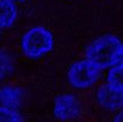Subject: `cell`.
<instances>
[{"mask_svg": "<svg viewBox=\"0 0 123 122\" xmlns=\"http://www.w3.org/2000/svg\"><path fill=\"white\" fill-rule=\"evenodd\" d=\"M12 1H23V0H12Z\"/></svg>", "mask_w": 123, "mask_h": 122, "instance_id": "13", "label": "cell"}, {"mask_svg": "<svg viewBox=\"0 0 123 122\" xmlns=\"http://www.w3.org/2000/svg\"><path fill=\"white\" fill-rule=\"evenodd\" d=\"M97 102L106 110H118L123 107V90L109 84L103 85L97 91Z\"/></svg>", "mask_w": 123, "mask_h": 122, "instance_id": "5", "label": "cell"}, {"mask_svg": "<svg viewBox=\"0 0 123 122\" xmlns=\"http://www.w3.org/2000/svg\"><path fill=\"white\" fill-rule=\"evenodd\" d=\"M108 84L123 90V62L115 64L108 73Z\"/></svg>", "mask_w": 123, "mask_h": 122, "instance_id": "8", "label": "cell"}, {"mask_svg": "<svg viewBox=\"0 0 123 122\" xmlns=\"http://www.w3.org/2000/svg\"><path fill=\"white\" fill-rule=\"evenodd\" d=\"M24 91L18 87H2L0 89V103L1 105L18 108L24 101Z\"/></svg>", "mask_w": 123, "mask_h": 122, "instance_id": "6", "label": "cell"}, {"mask_svg": "<svg viewBox=\"0 0 123 122\" xmlns=\"http://www.w3.org/2000/svg\"><path fill=\"white\" fill-rule=\"evenodd\" d=\"M18 16L17 7L12 0H0V29L11 28Z\"/></svg>", "mask_w": 123, "mask_h": 122, "instance_id": "7", "label": "cell"}, {"mask_svg": "<svg viewBox=\"0 0 123 122\" xmlns=\"http://www.w3.org/2000/svg\"><path fill=\"white\" fill-rule=\"evenodd\" d=\"M114 120H115V121H121V122L123 121V110H121V111L116 115V117H115Z\"/></svg>", "mask_w": 123, "mask_h": 122, "instance_id": "11", "label": "cell"}, {"mask_svg": "<svg viewBox=\"0 0 123 122\" xmlns=\"http://www.w3.org/2000/svg\"><path fill=\"white\" fill-rule=\"evenodd\" d=\"M122 43L114 35H103L92 41L86 49V58L100 70L117 64Z\"/></svg>", "mask_w": 123, "mask_h": 122, "instance_id": "1", "label": "cell"}, {"mask_svg": "<svg viewBox=\"0 0 123 122\" xmlns=\"http://www.w3.org/2000/svg\"><path fill=\"white\" fill-rule=\"evenodd\" d=\"M22 50L30 59H40L54 47V36L44 26H34L22 37Z\"/></svg>", "mask_w": 123, "mask_h": 122, "instance_id": "2", "label": "cell"}, {"mask_svg": "<svg viewBox=\"0 0 123 122\" xmlns=\"http://www.w3.org/2000/svg\"><path fill=\"white\" fill-rule=\"evenodd\" d=\"M117 62H123V44H122V47H121L120 54H118V61Z\"/></svg>", "mask_w": 123, "mask_h": 122, "instance_id": "12", "label": "cell"}, {"mask_svg": "<svg viewBox=\"0 0 123 122\" xmlns=\"http://www.w3.org/2000/svg\"><path fill=\"white\" fill-rule=\"evenodd\" d=\"M81 107L79 101L72 95H61L54 104V115L60 120H72L79 116Z\"/></svg>", "mask_w": 123, "mask_h": 122, "instance_id": "4", "label": "cell"}, {"mask_svg": "<svg viewBox=\"0 0 123 122\" xmlns=\"http://www.w3.org/2000/svg\"><path fill=\"white\" fill-rule=\"evenodd\" d=\"M100 68L88 59L75 62L68 71V80L75 89H87L93 86L99 78Z\"/></svg>", "mask_w": 123, "mask_h": 122, "instance_id": "3", "label": "cell"}, {"mask_svg": "<svg viewBox=\"0 0 123 122\" xmlns=\"http://www.w3.org/2000/svg\"><path fill=\"white\" fill-rule=\"evenodd\" d=\"M13 72V62L10 55L0 50V79L7 78Z\"/></svg>", "mask_w": 123, "mask_h": 122, "instance_id": "9", "label": "cell"}, {"mask_svg": "<svg viewBox=\"0 0 123 122\" xmlns=\"http://www.w3.org/2000/svg\"><path fill=\"white\" fill-rule=\"evenodd\" d=\"M23 117L22 115L17 111L16 108L6 107V105H0V121H22Z\"/></svg>", "mask_w": 123, "mask_h": 122, "instance_id": "10", "label": "cell"}]
</instances>
